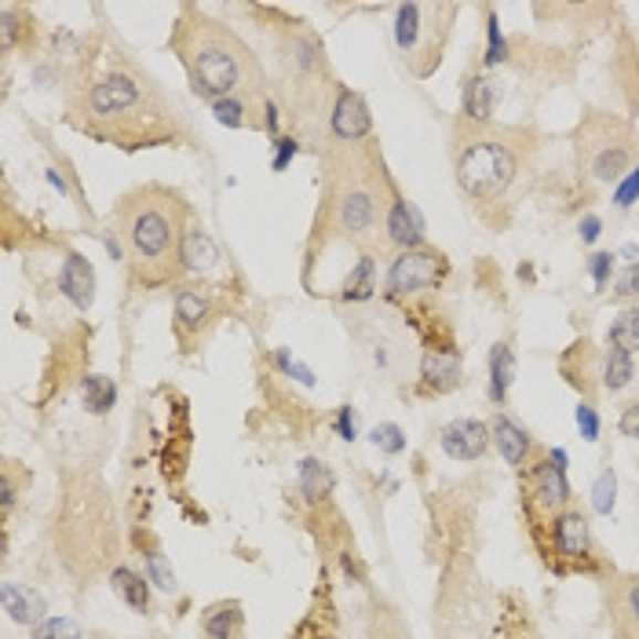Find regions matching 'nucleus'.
Wrapping results in <instances>:
<instances>
[{
    "mask_svg": "<svg viewBox=\"0 0 639 639\" xmlns=\"http://www.w3.org/2000/svg\"><path fill=\"white\" fill-rule=\"evenodd\" d=\"M168 44L176 48L190 88L209 106L231 99V95L268 99V77H263L260 55L227 22H216L187 4Z\"/></svg>",
    "mask_w": 639,
    "mask_h": 639,
    "instance_id": "1",
    "label": "nucleus"
},
{
    "mask_svg": "<svg viewBox=\"0 0 639 639\" xmlns=\"http://www.w3.org/2000/svg\"><path fill=\"white\" fill-rule=\"evenodd\" d=\"M190 220L187 201L168 187H139L117 201L111 227L128 249V282L158 289L179 279V238Z\"/></svg>",
    "mask_w": 639,
    "mask_h": 639,
    "instance_id": "2",
    "label": "nucleus"
},
{
    "mask_svg": "<svg viewBox=\"0 0 639 639\" xmlns=\"http://www.w3.org/2000/svg\"><path fill=\"white\" fill-rule=\"evenodd\" d=\"M81 114H84V125L92 136H99L103 125H114L111 136L117 147H128L125 139L136 136V147H154L161 139V121L168 114V103L165 95L154 88L147 77H139L136 70H106L103 77L92 81V88L84 92L81 99Z\"/></svg>",
    "mask_w": 639,
    "mask_h": 639,
    "instance_id": "3",
    "label": "nucleus"
},
{
    "mask_svg": "<svg viewBox=\"0 0 639 639\" xmlns=\"http://www.w3.org/2000/svg\"><path fill=\"white\" fill-rule=\"evenodd\" d=\"M526 161V139L520 132L504 128H472L464 125V136L453 139V176L461 195L475 209L504 205L512 187L520 184Z\"/></svg>",
    "mask_w": 639,
    "mask_h": 639,
    "instance_id": "4",
    "label": "nucleus"
},
{
    "mask_svg": "<svg viewBox=\"0 0 639 639\" xmlns=\"http://www.w3.org/2000/svg\"><path fill=\"white\" fill-rule=\"evenodd\" d=\"M530 541L537 545L541 563L559 577H570V574L610 577L614 574V566L603 559V552L596 545L593 523H588V515L577 509V504L556 512L545 523L530 526Z\"/></svg>",
    "mask_w": 639,
    "mask_h": 639,
    "instance_id": "5",
    "label": "nucleus"
},
{
    "mask_svg": "<svg viewBox=\"0 0 639 639\" xmlns=\"http://www.w3.org/2000/svg\"><path fill=\"white\" fill-rule=\"evenodd\" d=\"M457 19V4H399L395 8V44L413 77H431L442 63Z\"/></svg>",
    "mask_w": 639,
    "mask_h": 639,
    "instance_id": "6",
    "label": "nucleus"
},
{
    "mask_svg": "<svg viewBox=\"0 0 639 639\" xmlns=\"http://www.w3.org/2000/svg\"><path fill=\"white\" fill-rule=\"evenodd\" d=\"M577 154L596 184H618L636 165V132L614 114H596L577 128Z\"/></svg>",
    "mask_w": 639,
    "mask_h": 639,
    "instance_id": "7",
    "label": "nucleus"
},
{
    "mask_svg": "<svg viewBox=\"0 0 639 639\" xmlns=\"http://www.w3.org/2000/svg\"><path fill=\"white\" fill-rule=\"evenodd\" d=\"M520 504L526 515V530L552 520L556 512L574 504V486L566 479V450H541L534 453L523 472H520Z\"/></svg>",
    "mask_w": 639,
    "mask_h": 639,
    "instance_id": "8",
    "label": "nucleus"
},
{
    "mask_svg": "<svg viewBox=\"0 0 639 639\" xmlns=\"http://www.w3.org/2000/svg\"><path fill=\"white\" fill-rule=\"evenodd\" d=\"M380 187L366 184V179H347L329 195V209H325V220L336 227L341 238L366 241L384 220V201Z\"/></svg>",
    "mask_w": 639,
    "mask_h": 639,
    "instance_id": "9",
    "label": "nucleus"
},
{
    "mask_svg": "<svg viewBox=\"0 0 639 639\" xmlns=\"http://www.w3.org/2000/svg\"><path fill=\"white\" fill-rule=\"evenodd\" d=\"M446 279H450V260H446L439 249H431V245L406 249L391 260L388 279H384V293H388L391 300L420 296V293L439 289Z\"/></svg>",
    "mask_w": 639,
    "mask_h": 639,
    "instance_id": "10",
    "label": "nucleus"
},
{
    "mask_svg": "<svg viewBox=\"0 0 639 639\" xmlns=\"http://www.w3.org/2000/svg\"><path fill=\"white\" fill-rule=\"evenodd\" d=\"M179 274L184 279H195L201 285L216 289L220 282H227V260L216 238L209 234L198 216H190L184 227V238H179Z\"/></svg>",
    "mask_w": 639,
    "mask_h": 639,
    "instance_id": "11",
    "label": "nucleus"
},
{
    "mask_svg": "<svg viewBox=\"0 0 639 639\" xmlns=\"http://www.w3.org/2000/svg\"><path fill=\"white\" fill-rule=\"evenodd\" d=\"M380 231L388 238L391 249H425L428 245V227H425V216L417 212V205L399 195V187L391 179H384V220H380Z\"/></svg>",
    "mask_w": 639,
    "mask_h": 639,
    "instance_id": "12",
    "label": "nucleus"
},
{
    "mask_svg": "<svg viewBox=\"0 0 639 639\" xmlns=\"http://www.w3.org/2000/svg\"><path fill=\"white\" fill-rule=\"evenodd\" d=\"M607 621L610 639H639V574L607 577Z\"/></svg>",
    "mask_w": 639,
    "mask_h": 639,
    "instance_id": "13",
    "label": "nucleus"
},
{
    "mask_svg": "<svg viewBox=\"0 0 639 639\" xmlns=\"http://www.w3.org/2000/svg\"><path fill=\"white\" fill-rule=\"evenodd\" d=\"M439 446L442 453L450 457L457 464H475L482 457L490 453V420H479V417H457L450 420L442 431H439Z\"/></svg>",
    "mask_w": 639,
    "mask_h": 639,
    "instance_id": "14",
    "label": "nucleus"
},
{
    "mask_svg": "<svg viewBox=\"0 0 639 639\" xmlns=\"http://www.w3.org/2000/svg\"><path fill=\"white\" fill-rule=\"evenodd\" d=\"M464 366L461 355L453 347H428L425 358H420V377H417V395L420 399H439V395H450L461 388Z\"/></svg>",
    "mask_w": 639,
    "mask_h": 639,
    "instance_id": "15",
    "label": "nucleus"
},
{
    "mask_svg": "<svg viewBox=\"0 0 639 639\" xmlns=\"http://www.w3.org/2000/svg\"><path fill=\"white\" fill-rule=\"evenodd\" d=\"M329 132H333V139L347 143V147L373 139V114L358 92H352V88L336 92V99L329 106Z\"/></svg>",
    "mask_w": 639,
    "mask_h": 639,
    "instance_id": "16",
    "label": "nucleus"
},
{
    "mask_svg": "<svg viewBox=\"0 0 639 639\" xmlns=\"http://www.w3.org/2000/svg\"><path fill=\"white\" fill-rule=\"evenodd\" d=\"M216 318V300L209 285H176V336L190 347L201 329H209Z\"/></svg>",
    "mask_w": 639,
    "mask_h": 639,
    "instance_id": "17",
    "label": "nucleus"
},
{
    "mask_svg": "<svg viewBox=\"0 0 639 639\" xmlns=\"http://www.w3.org/2000/svg\"><path fill=\"white\" fill-rule=\"evenodd\" d=\"M490 439H493V446H497L501 461L509 468H515V472H523V468L534 461V453L541 450V442L530 436L520 420L504 413V409H497L493 420H490Z\"/></svg>",
    "mask_w": 639,
    "mask_h": 639,
    "instance_id": "18",
    "label": "nucleus"
},
{
    "mask_svg": "<svg viewBox=\"0 0 639 639\" xmlns=\"http://www.w3.org/2000/svg\"><path fill=\"white\" fill-rule=\"evenodd\" d=\"M493 106H497V81L482 66L468 70L461 77V121L472 128L493 125Z\"/></svg>",
    "mask_w": 639,
    "mask_h": 639,
    "instance_id": "19",
    "label": "nucleus"
},
{
    "mask_svg": "<svg viewBox=\"0 0 639 639\" xmlns=\"http://www.w3.org/2000/svg\"><path fill=\"white\" fill-rule=\"evenodd\" d=\"M59 293H63L77 311H88L95 300V268L88 256H81L77 249H66L63 263H59Z\"/></svg>",
    "mask_w": 639,
    "mask_h": 639,
    "instance_id": "20",
    "label": "nucleus"
},
{
    "mask_svg": "<svg viewBox=\"0 0 639 639\" xmlns=\"http://www.w3.org/2000/svg\"><path fill=\"white\" fill-rule=\"evenodd\" d=\"M245 636V607L241 599H216L198 614V639H241Z\"/></svg>",
    "mask_w": 639,
    "mask_h": 639,
    "instance_id": "21",
    "label": "nucleus"
},
{
    "mask_svg": "<svg viewBox=\"0 0 639 639\" xmlns=\"http://www.w3.org/2000/svg\"><path fill=\"white\" fill-rule=\"evenodd\" d=\"M296 482H300V497H304L307 509H325V504L333 501L336 475L329 464L318 461V457H304V461H300Z\"/></svg>",
    "mask_w": 639,
    "mask_h": 639,
    "instance_id": "22",
    "label": "nucleus"
},
{
    "mask_svg": "<svg viewBox=\"0 0 639 639\" xmlns=\"http://www.w3.org/2000/svg\"><path fill=\"white\" fill-rule=\"evenodd\" d=\"M0 599H4V610L8 618L15 625H27V629H38V625L48 618V603L38 588L30 585H15V582H4L0 588Z\"/></svg>",
    "mask_w": 639,
    "mask_h": 639,
    "instance_id": "23",
    "label": "nucleus"
},
{
    "mask_svg": "<svg viewBox=\"0 0 639 639\" xmlns=\"http://www.w3.org/2000/svg\"><path fill=\"white\" fill-rule=\"evenodd\" d=\"M111 588L117 593V599L125 603L128 610H136V614H150L154 610V593H150V577L136 570V566H114L111 570Z\"/></svg>",
    "mask_w": 639,
    "mask_h": 639,
    "instance_id": "24",
    "label": "nucleus"
},
{
    "mask_svg": "<svg viewBox=\"0 0 639 639\" xmlns=\"http://www.w3.org/2000/svg\"><path fill=\"white\" fill-rule=\"evenodd\" d=\"M486 369H490V402L493 406H504L512 395V384H515V352L509 341H497L490 347V358H486Z\"/></svg>",
    "mask_w": 639,
    "mask_h": 639,
    "instance_id": "25",
    "label": "nucleus"
},
{
    "mask_svg": "<svg viewBox=\"0 0 639 639\" xmlns=\"http://www.w3.org/2000/svg\"><path fill=\"white\" fill-rule=\"evenodd\" d=\"M209 111L223 128H263V99H252V95H231V99L212 103Z\"/></svg>",
    "mask_w": 639,
    "mask_h": 639,
    "instance_id": "26",
    "label": "nucleus"
},
{
    "mask_svg": "<svg viewBox=\"0 0 639 639\" xmlns=\"http://www.w3.org/2000/svg\"><path fill=\"white\" fill-rule=\"evenodd\" d=\"M373 296H377V256H373V252H362L355 268L347 271L341 300H347V304H369Z\"/></svg>",
    "mask_w": 639,
    "mask_h": 639,
    "instance_id": "27",
    "label": "nucleus"
},
{
    "mask_svg": "<svg viewBox=\"0 0 639 639\" xmlns=\"http://www.w3.org/2000/svg\"><path fill=\"white\" fill-rule=\"evenodd\" d=\"M636 380V358L618 352V347H607L599 355V388L607 395H621Z\"/></svg>",
    "mask_w": 639,
    "mask_h": 639,
    "instance_id": "28",
    "label": "nucleus"
},
{
    "mask_svg": "<svg viewBox=\"0 0 639 639\" xmlns=\"http://www.w3.org/2000/svg\"><path fill=\"white\" fill-rule=\"evenodd\" d=\"M139 559H143V574L150 577V585L158 588V593H165V596H176V593H179V577H176L172 563H168V556L161 552L158 541L150 537L147 545L139 541Z\"/></svg>",
    "mask_w": 639,
    "mask_h": 639,
    "instance_id": "29",
    "label": "nucleus"
},
{
    "mask_svg": "<svg viewBox=\"0 0 639 639\" xmlns=\"http://www.w3.org/2000/svg\"><path fill=\"white\" fill-rule=\"evenodd\" d=\"M81 399L92 417H106L117 406V380L103 377V373H88V377H81Z\"/></svg>",
    "mask_w": 639,
    "mask_h": 639,
    "instance_id": "30",
    "label": "nucleus"
},
{
    "mask_svg": "<svg viewBox=\"0 0 639 639\" xmlns=\"http://www.w3.org/2000/svg\"><path fill=\"white\" fill-rule=\"evenodd\" d=\"M607 347H618V352L632 358L639 355V304L618 311V318H614L607 329Z\"/></svg>",
    "mask_w": 639,
    "mask_h": 639,
    "instance_id": "31",
    "label": "nucleus"
},
{
    "mask_svg": "<svg viewBox=\"0 0 639 639\" xmlns=\"http://www.w3.org/2000/svg\"><path fill=\"white\" fill-rule=\"evenodd\" d=\"M509 63V41H504V30H501V19L497 11H486V48H482V70L493 74L497 66Z\"/></svg>",
    "mask_w": 639,
    "mask_h": 639,
    "instance_id": "32",
    "label": "nucleus"
},
{
    "mask_svg": "<svg viewBox=\"0 0 639 639\" xmlns=\"http://www.w3.org/2000/svg\"><path fill=\"white\" fill-rule=\"evenodd\" d=\"M614 504H618V472H614V468H603L593 482V512L610 515Z\"/></svg>",
    "mask_w": 639,
    "mask_h": 639,
    "instance_id": "33",
    "label": "nucleus"
},
{
    "mask_svg": "<svg viewBox=\"0 0 639 639\" xmlns=\"http://www.w3.org/2000/svg\"><path fill=\"white\" fill-rule=\"evenodd\" d=\"M369 442L377 446L384 457H399V453H406V446H409L406 431L395 425V420H380V425L369 431Z\"/></svg>",
    "mask_w": 639,
    "mask_h": 639,
    "instance_id": "34",
    "label": "nucleus"
},
{
    "mask_svg": "<svg viewBox=\"0 0 639 639\" xmlns=\"http://www.w3.org/2000/svg\"><path fill=\"white\" fill-rule=\"evenodd\" d=\"M30 639H84V632H81V625L74 621V618H48L38 625V629H30Z\"/></svg>",
    "mask_w": 639,
    "mask_h": 639,
    "instance_id": "35",
    "label": "nucleus"
},
{
    "mask_svg": "<svg viewBox=\"0 0 639 639\" xmlns=\"http://www.w3.org/2000/svg\"><path fill=\"white\" fill-rule=\"evenodd\" d=\"M574 420H577V431H582V439L585 442H599L603 436V417H599V409L593 399H582L574 409Z\"/></svg>",
    "mask_w": 639,
    "mask_h": 639,
    "instance_id": "36",
    "label": "nucleus"
},
{
    "mask_svg": "<svg viewBox=\"0 0 639 639\" xmlns=\"http://www.w3.org/2000/svg\"><path fill=\"white\" fill-rule=\"evenodd\" d=\"M585 268H588V279H593V285L599 289V293H607V285L614 279V268H618V256H614V252H593Z\"/></svg>",
    "mask_w": 639,
    "mask_h": 639,
    "instance_id": "37",
    "label": "nucleus"
},
{
    "mask_svg": "<svg viewBox=\"0 0 639 639\" xmlns=\"http://www.w3.org/2000/svg\"><path fill=\"white\" fill-rule=\"evenodd\" d=\"M610 201L618 205V209H632V205L639 201V161L625 172L618 184H614V195H610Z\"/></svg>",
    "mask_w": 639,
    "mask_h": 639,
    "instance_id": "38",
    "label": "nucleus"
},
{
    "mask_svg": "<svg viewBox=\"0 0 639 639\" xmlns=\"http://www.w3.org/2000/svg\"><path fill=\"white\" fill-rule=\"evenodd\" d=\"M296 154H300V139L296 136L274 139L271 143V172H285V168L296 161Z\"/></svg>",
    "mask_w": 639,
    "mask_h": 639,
    "instance_id": "39",
    "label": "nucleus"
},
{
    "mask_svg": "<svg viewBox=\"0 0 639 639\" xmlns=\"http://www.w3.org/2000/svg\"><path fill=\"white\" fill-rule=\"evenodd\" d=\"M274 366H279L282 373H289V377H293V380L307 384V388H315V373H311V366H304V362H296L293 355L285 352V347H279V352H274Z\"/></svg>",
    "mask_w": 639,
    "mask_h": 639,
    "instance_id": "40",
    "label": "nucleus"
},
{
    "mask_svg": "<svg viewBox=\"0 0 639 639\" xmlns=\"http://www.w3.org/2000/svg\"><path fill=\"white\" fill-rule=\"evenodd\" d=\"M610 296L614 300H639V260L629 263V268L618 274V282H614Z\"/></svg>",
    "mask_w": 639,
    "mask_h": 639,
    "instance_id": "41",
    "label": "nucleus"
},
{
    "mask_svg": "<svg viewBox=\"0 0 639 639\" xmlns=\"http://www.w3.org/2000/svg\"><path fill=\"white\" fill-rule=\"evenodd\" d=\"M333 431L344 442L358 439V413H355V406H341V409H336V413H333Z\"/></svg>",
    "mask_w": 639,
    "mask_h": 639,
    "instance_id": "42",
    "label": "nucleus"
},
{
    "mask_svg": "<svg viewBox=\"0 0 639 639\" xmlns=\"http://www.w3.org/2000/svg\"><path fill=\"white\" fill-rule=\"evenodd\" d=\"M618 431L625 439H636L639 442V399L625 402L621 413H618Z\"/></svg>",
    "mask_w": 639,
    "mask_h": 639,
    "instance_id": "43",
    "label": "nucleus"
},
{
    "mask_svg": "<svg viewBox=\"0 0 639 639\" xmlns=\"http://www.w3.org/2000/svg\"><path fill=\"white\" fill-rule=\"evenodd\" d=\"M263 136H271V143L282 139V106L271 95L263 99Z\"/></svg>",
    "mask_w": 639,
    "mask_h": 639,
    "instance_id": "44",
    "label": "nucleus"
},
{
    "mask_svg": "<svg viewBox=\"0 0 639 639\" xmlns=\"http://www.w3.org/2000/svg\"><path fill=\"white\" fill-rule=\"evenodd\" d=\"M341 570L352 585H366V566L358 563L355 548H341Z\"/></svg>",
    "mask_w": 639,
    "mask_h": 639,
    "instance_id": "45",
    "label": "nucleus"
},
{
    "mask_svg": "<svg viewBox=\"0 0 639 639\" xmlns=\"http://www.w3.org/2000/svg\"><path fill=\"white\" fill-rule=\"evenodd\" d=\"M4 497H0V504H4V520L11 515V509H15V497H19V482H15V461L4 464Z\"/></svg>",
    "mask_w": 639,
    "mask_h": 639,
    "instance_id": "46",
    "label": "nucleus"
},
{
    "mask_svg": "<svg viewBox=\"0 0 639 639\" xmlns=\"http://www.w3.org/2000/svg\"><path fill=\"white\" fill-rule=\"evenodd\" d=\"M599 234H603V220L596 212H585L582 220H577V238H582L585 245H596Z\"/></svg>",
    "mask_w": 639,
    "mask_h": 639,
    "instance_id": "47",
    "label": "nucleus"
},
{
    "mask_svg": "<svg viewBox=\"0 0 639 639\" xmlns=\"http://www.w3.org/2000/svg\"><path fill=\"white\" fill-rule=\"evenodd\" d=\"M44 179H48V184H52L55 190H59V195H70V184H66V176L63 172H59V168L52 165V168H48V172H44Z\"/></svg>",
    "mask_w": 639,
    "mask_h": 639,
    "instance_id": "48",
    "label": "nucleus"
},
{
    "mask_svg": "<svg viewBox=\"0 0 639 639\" xmlns=\"http://www.w3.org/2000/svg\"><path fill=\"white\" fill-rule=\"evenodd\" d=\"M88 639H106V636H88Z\"/></svg>",
    "mask_w": 639,
    "mask_h": 639,
    "instance_id": "49",
    "label": "nucleus"
},
{
    "mask_svg": "<svg viewBox=\"0 0 639 639\" xmlns=\"http://www.w3.org/2000/svg\"><path fill=\"white\" fill-rule=\"evenodd\" d=\"M147 639H165V636H147Z\"/></svg>",
    "mask_w": 639,
    "mask_h": 639,
    "instance_id": "50",
    "label": "nucleus"
}]
</instances>
